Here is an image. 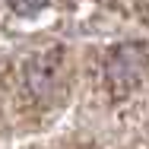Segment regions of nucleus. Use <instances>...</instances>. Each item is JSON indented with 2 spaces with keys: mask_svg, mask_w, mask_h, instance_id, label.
I'll use <instances>...</instances> for the list:
<instances>
[{
  "mask_svg": "<svg viewBox=\"0 0 149 149\" xmlns=\"http://www.w3.org/2000/svg\"><path fill=\"white\" fill-rule=\"evenodd\" d=\"M19 16H32V13H38V10H45V3L48 0H6Z\"/></svg>",
  "mask_w": 149,
  "mask_h": 149,
  "instance_id": "f257e3e1",
  "label": "nucleus"
}]
</instances>
